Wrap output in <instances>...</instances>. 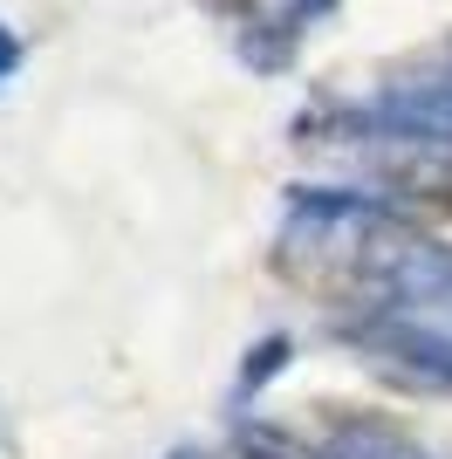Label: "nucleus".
I'll return each mask as SVG.
<instances>
[{
  "mask_svg": "<svg viewBox=\"0 0 452 459\" xmlns=\"http://www.w3.org/2000/svg\"><path fill=\"white\" fill-rule=\"evenodd\" d=\"M404 212L384 199V192L363 186H301L282 212V274L301 288H316L329 302H357V281L370 268V254L384 247V233L397 227Z\"/></svg>",
  "mask_w": 452,
  "mask_h": 459,
  "instance_id": "obj_1",
  "label": "nucleus"
},
{
  "mask_svg": "<svg viewBox=\"0 0 452 459\" xmlns=\"http://www.w3.org/2000/svg\"><path fill=\"white\" fill-rule=\"evenodd\" d=\"M301 124H336V137H322V144H350V152L363 158V172L384 178L391 192H412V199H452V144H439V137L363 131L350 110H322V117H301Z\"/></svg>",
  "mask_w": 452,
  "mask_h": 459,
  "instance_id": "obj_2",
  "label": "nucleus"
},
{
  "mask_svg": "<svg viewBox=\"0 0 452 459\" xmlns=\"http://www.w3.org/2000/svg\"><path fill=\"white\" fill-rule=\"evenodd\" d=\"M343 336L370 357L384 377L412 384V391H446L452 398V336L418 316H350Z\"/></svg>",
  "mask_w": 452,
  "mask_h": 459,
  "instance_id": "obj_3",
  "label": "nucleus"
},
{
  "mask_svg": "<svg viewBox=\"0 0 452 459\" xmlns=\"http://www.w3.org/2000/svg\"><path fill=\"white\" fill-rule=\"evenodd\" d=\"M363 131H397V137H439L452 144V62L439 69H418V76H397L350 110Z\"/></svg>",
  "mask_w": 452,
  "mask_h": 459,
  "instance_id": "obj_4",
  "label": "nucleus"
},
{
  "mask_svg": "<svg viewBox=\"0 0 452 459\" xmlns=\"http://www.w3.org/2000/svg\"><path fill=\"white\" fill-rule=\"evenodd\" d=\"M316 446L329 459H446L432 439H418L404 419H384V411H329Z\"/></svg>",
  "mask_w": 452,
  "mask_h": 459,
  "instance_id": "obj_5",
  "label": "nucleus"
},
{
  "mask_svg": "<svg viewBox=\"0 0 452 459\" xmlns=\"http://www.w3.org/2000/svg\"><path fill=\"white\" fill-rule=\"evenodd\" d=\"M322 14H336V0H267V14L247 21V28H254V35H247V62H254V69H282L295 35L316 28Z\"/></svg>",
  "mask_w": 452,
  "mask_h": 459,
  "instance_id": "obj_6",
  "label": "nucleus"
},
{
  "mask_svg": "<svg viewBox=\"0 0 452 459\" xmlns=\"http://www.w3.org/2000/svg\"><path fill=\"white\" fill-rule=\"evenodd\" d=\"M171 459H329V453L288 439L274 425H254V432H233V439H220V446H186V453H171Z\"/></svg>",
  "mask_w": 452,
  "mask_h": 459,
  "instance_id": "obj_7",
  "label": "nucleus"
},
{
  "mask_svg": "<svg viewBox=\"0 0 452 459\" xmlns=\"http://www.w3.org/2000/svg\"><path fill=\"white\" fill-rule=\"evenodd\" d=\"M282 357H288V336H267L261 350H247V370H240V391H254V384H267L274 370H282Z\"/></svg>",
  "mask_w": 452,
  "mask_h": 459,
  "instance_id": "obj_8",
  "label": "nucleus"
},
{
  "mask_svg": "<svg viewBox=\"0 0 452 459\" xmlns=\"http://www.w3.org/2000/svg\"><path fill=\"white\" fill-rule=\"evenodd\" d=\"M14 69H21V35L7 28V21H0V82L14 76Z\"/></svg>",
  "mask_w": 452,
  "mask_h": 459,
  "instance_id": "obj_9",
  "label": "nucleus"
}]
</instances>
